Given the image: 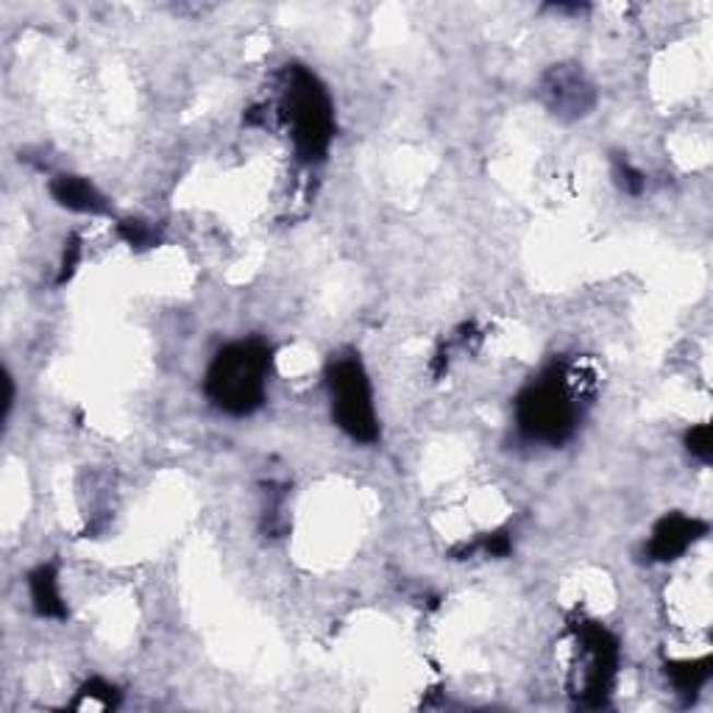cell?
Masks as SVG:
<instances>
[{"mask_svg": "<svg viewBox=\"0 0 713 713\" xmlns=\"http://www.w3.org/2000/svg\"><path fill=\"white\" fill-rule=\"evenodd\" d=\"M271 373V348L262 341L231 343L217 352L206 371V396L229 416H249L262 407Z\"/></svg>", "mask_w": 713, "mask_h": 713, "instance_id": "cell-1", "label": "cell"}, {"mask_svg": "<svg viewBox=\"0 0 713 713\" xmlns=\"http://www.w3.org/2000/svg\"><path fill=\"white\" fill-rule=\"evenodd\" d=\"M285 95H282V115L290 126L296 154L305 162L323 159L335 134V112L332 100L321 81L307 68L293 64L285 73Z\"/></svg>", "mask_w": 713, "mask_h": 713, "instance_id": "cell-2", "label": "cell"}, {"mask_svg": "<svg viewBox=\"0 0 713 713\" xmlns=\"http://www.w3.org/2000/svg\"><path fill=\"white\" fill-rule=\"evenodd\" d=\"M580 407L566 388L563 379L546 377L538 385L527 388L515 404V421L530 441L558 443L569 441L571 432L578 429Z\"/></svg>", "mask_w": 713, "mask_h": 713, "instance_id": "cell-3", "label": "cell"}, {"mask_svg": "<svg viewBox=\"0 0 713 713\" xmlns=\"http://www.w3.org/2000/svg\"><path fill=\"white\" fill-rule=\"evenodd\" d=\"M329 393H332V416L337 427L354 441L373 443L379 438L377 413L371 402V385H368L363 363L348 354L337 357L329 366Z\"/></svg>", "mask_w": 713, "mask_h": 713, "instance_id": "cell-4", "label": "cell"}, {"mask_svg": "<svg viewBox=\"0 0 713 713\" xmlns=\"http://www.w3.org/2000/svg\"><path fill=\"white\" fill-rule=\"evenodd\" d=\"M578 633V644L585 655V672H583V694L585 705H602L608 697L610 682H614L616 664H619V644L614 635L596 621H580L574 625Z\"/></svg>", "mask_w": 713, "mask_h": 713, "instance_id": "cell-5", "label": "cell"}, {"mask_svg": "<svg viewBox=\"0 0 713 713\" xmlns=\"http://www.w3.org/2000/svg\"><path fill=\"white\" fill-rule=\"evenodd\" d=\"M544 95L555 115H571V118L585 115L594 104V90L585 81V75L569 64H560V68L555 64L544 75Z\"/></svg>", "mask_w": 713, "mask_h": 713, "instance_id": "cell-6", "label": "cell"}, {"mask_svg": "<svg viewBox=\"0 0 713 713\" xmlns=\"http://www.w3.org/2000/svg\"><path fill=\"white\" fill-rule=\"evenodd\" d=\"M705 530L708 527L700 519H691V515L682 513H669L657 521L655 530H652L646 552H650V558L657 560V563H669V560L680 558L689 546H694L697 540L705 535Z\"/></svg>", "mask_w": 713, "mask_h": 713, "instance_id": "cell-7", "label": "cell"}, {"mask_svg": "<svg viewBox=\"0 0 713 713\" xmlns=\"http://www.w3.org/2000/svg\"><path fill=\"white\" fill-rule=\"evenodd\" d=\"M50 195L64 210L84 212V215H104V212H109V204L98 193V187L90 179H81V176H57V179L50 181Z\"/></svg>", "mask_w": 713, "mask_h": 713, "instance_id": "cell-8", "label": "cell"}, {"mask_svg": "<svg viewBox=\"0 0 713 713\" xmlns=\"http://www.w3.org/2000/svg\"><path fill=\"white\" fill-rule=\"evenodd\" d=\"M28 589H32V602L39 616H45V619H64L68 616V605H64L62 591H59L57 566H39L28 578Z\"/></svg>", "mask_w": 713, "mask_h": 713, "instance_id": "cell-9", "label": "cell"}, {"mask_svg": "<svg viewBox=\"0 0 713 713\" xmlns=\"http://www.w3.org/2000/svg\"><path fill=\"white\" fill-rule=\"evenodd\" d=\"M666 675L672 677L677 691H691L702 689L705 680L711 677V657H702V661H680V664H669L666 666Z\"/></svg>", "mask_w": 713, "mask_h": 713, "instance_id": "cell-10", "label": "cell"}, {"mask_svg": "<svg viewBox=\"0 0 713 713\" xmlns=\"http://www.w3.org/2000/svg\"><path fill=\"white\" fill-rule=\"evenodd\" d=\"M118 705V694H115V689L109 686V682L104 680H90L84 689H81L79 694V702H75V708H81V711H106V708H115Z\"/></svg>", "mask_w": 713, "mask_h": 713, "instance_id": "cell-11", "label": "cell"}, {"mask_svg": "<svg viewBox=\"0 0 713 713\" xmlns=\"http://www.w3.org/2000/svg\"><path fill=\"white\" fill-rule=\"evenodd\" d=\"M118 231L131 249H151V246H156V240H159L156 231L151 229L148 224H143V221H123V224L118 226Z\"/></svg>", "mask_w": 713, "mask_h": 713, "instance_id": "cell-12", "label": "cell"}, {"mask_svg": "<svg viewBox=\"0 0 713 713\" xmlns=\"http://www.w3.org/2000/svg\"><path fill=\"white\" fill-rule=\"evenodd\" d=\"M616 179L630 195H641V190H644V174L635 165H630L625 156H616Z\"/></svg>", "mask_w": 713, "mask_h": 713, "instance_id": "cell-13", "label": "cell"}, {"mask_svg": "<svg viewBox=\"0 0 713 713\" xmlns=\"http://www.w3.org/2000/svg\"><path fill=\"white\" fill-rule=\"evenodd\" d=\"M686 443H689V452L700 460H711L713 443H711V427L708 424H697L689 435H686Z\"/></svg>", "mask_w": 713, "mask_h": 713, "instance_id": "cell-14", "label": "cell"}, {"mask_svg": "<svg viewBox=\"0 0 713 713\" xmlns=\"http://www.w3.org/2000/svg\"><path fill=\"white\" fill-rule=\"evenodd\" d=\"M81 260V246H79V237H70L68 249H64V257H62V271H59V285H64V282L70 280L75 273V265H79Z\"/></svg>", "mask_w": 713, "mask_h": 713, "instance_id": "cell-15", "label": "cell"}, {"mask_svg": "<svg viewBox=\"0 0 713 713\" xmlns=\"http://www.w3.org/2000/svg\"><path fill=\"white\" fill-rule=\"evenodd\" d=\"M483 549L490 555V558H504V555L510 552V538L504 533L488 535V538L483 540Z\"/></svg>", "mask_w": 713, "mask_h": 713, "instance_id": "cell-16", "label": "cell"}, {"mask_svg": "<svg viewBox=\"0 0 713 713\" xmlns=\"http://www.w3.org/2000/svg\"><path fill=\"white\" fill-rule=\"evenodd\" d=\"M7 402H3V416H9V409H12V402H14V388H12V377H7Z\"/></svg>", "mask_w": 713, "mask_h": 713, "instance_id": "cell-17", "label": "cell"}]
</instances>
